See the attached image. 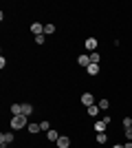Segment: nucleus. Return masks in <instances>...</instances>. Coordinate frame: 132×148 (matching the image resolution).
<instances>
[{"mask_svg":"<svg viewBox=\"0 0 132 148\" xmlns=\"http://www.w3.org/2000/svg\"><path fill=\"white\" fill-rule=\"evenodd\" d=\"M123 133H126V139H128V142H132V128H126Z\"/></svg>","mask_w":132,"mask_h":148,"instance_id":"4be33fe9","label":"nucleus"},{"mask_svg":"<svg viewBox=\"0 0 132 148\" xmlns=\"http://www.w3.org/2000/svg\"><path fill=\"white\" fill-rule=\"evenodd\" d=\"M123 128H132V119L130 117H123Z\"/></svg>","mask_w":132,"mask_h":148,"instance_id":"aec40b11","label":"nucleus"},{"mask_svg":"<svg viewBox=\"0 0 132 148\" xmlns=\"http://www.w3.org/2000/svg\"><path fill=\"white\" fill-rule=\"evenodd\" d=\"M86 73L88 75H97V73H99V64H88V66H86Z\"/></svg>","mask_w":132,"mask_h":148,"instance_id":"9d476101","label":"nucleus"},{"mask_svg":"<svg viewBox=\"0 0 132 148\" xmlns=\"http://www.w3.org/2000/svg\"><path fill=\"white\" fill-rule=\"evenodd\" d=\"M57 148H70V137H66V135H60V139H57Z\"/></svg>","mask_w":132,"mask_h":148,"instance_id":"39448f33","label":"nucleus"},{"mask_svg":"<svg viewBox=\"0 0 132 148\" xmlns=\"http://www.w3.org/2000/svg\"><path fill=\"white\" fill-rule=\"evenodd\" d=\"M26 130H29L31 135H35V133H40V124H29V126H26Z\"/></svg>","mask_w":132,"mask_h":148,"instance_id":"4468645a","label":"nucleus"},{"mask_svg":"<svg viewBox=\"0 0 132 148\" xmlns=\"http://www.w3.org/2000/svg\"><path fill=\"white\" fill-rule=\"evenodd\" d=\"M29 126V122H26V115H16V117H11V128L13 130H22Z\"/></svg>","mask_w":132,"mask_h":148,"instance_id":"f257e3e1","label":"nucleus"},{"mask_svg":"<svg viewBox=\"0 0 132 148\" xmlns=\"http://www.w3.org/2000/svg\"><path fill=\"white\" fill-rule=\"evenodd\" d=\"M82 104L86 106V108H88V106H93V104H97V102H95V95H93V93H84V95H82Z\"/></svg>","mask_w":132,"mask_h":148,"instance_id":"20e7f679","label":"nucleus"},{"mask_svg":"<svg viewBox=\"0 0 132 148\" xmlns=\"http://www.w3.org/2000/svg\"><path fill=\"white\" fill-rule=\"evenodd\" d=\"M97 106H99L101 111H108V108H110V99H106V97L99 99V102H97Z\"/></svg>","mask_w":132,"mask_h":148,"instance_id":"9b49d317","label":"nucleus"},{"mask_svg":"<svg viewBox=\"0 0 132 148\" xmlns=\"http://www.w3.org/2000/svg\"><path fill=\"white\" fill-rule=\"evenodd\" d=\"M86 113L90 115V117H97V115L101 113V108H99L97 104H93V106H88V108H86Z\"/></svg>","mask_w":132,"mask_h":148,"instance_id":"6e6552de","label":"nucleus"},{"mask_svg":"<svg viewBox=\"0 0 132 148\" xmlns=\"http://www.w3.org/2000/svg\"><path fill=\"white\" fill-rule=\"evenodd\" d=\"M31 33H33V36H44V25L33 22V25H31Z\"/></svg>","mask_w":132,"mask_h":148,"instance_id":"0eeeda50","label":"nucleus"},{"mask_svg":"<svg viewBox=\"0 0 132 148\" xmlns=\"http://www.w3.org/2000/svg\"><path fill=\"white\" fill-rule=\"evenodd\" d=\"M77 64H79V66H84V69H86L88 64H90V53H82V56L77 58Z\"/></svg>","mask_w":132,"mask_h":148,"instance_id":"423d86ee","label":"nucleus"},{"mask_svg":"<svg viewBox=\"0 0 132 148\" xmlns=\"http://www.w3.org/2000/svg\"><path fill=\"white\" fill-rule=\"evenodd\" d=\"M99 60H101V56L95 51V53H90V64H99Z\"/></svg>","mask_w":132,"mask_h":148,"instance_id":"a211bd4d","label":"nucleus"},{"mask_svg":"<svg viewBox=\"0 0 132 148\" xmlns=\"http://www.w3.org/2000/svg\"><path fill=\"white\" fill-rule=\"evenodd\" d=\"M95 139H97V144H106L108 142V135H106V133H97Z\"/></svg>","mask_w":132,"mask_h":148,"instance_id":"dca6fc26","label":"nucleus"},{"mask_svg":"<svg viewBox=\"0 0 132 148\" xmlns=\"http://www.w3.org/2000/svg\"><path fill=\"white\" fill-rule=\"evenodd\" d=\"M46 137H49V142H57V139H60L57 130H49V133H46Z\"/></svg>","mask_w":132,"mask_h":148,"instance_id":"2eb2a0df","label":"nucleus"},{"mask_svg":"<svg viewBox=\"0 0 132 148\" xmlns=\"http://www.w3.org/2000/svg\"><path fill=\"white\" fill-rule=\"evenodd\" d=\"M123 148H132V142H126V144H123Z\"/></svg>","mask_w":132,"mask_h":148,"instance_id":"5701e85b","label":"nucleus"},{"mask_svg":"<svg viewBox=\"0 0 132 148\" xmlns=\"http://www.w3.org/2000/svg\"><path fill=\"white\" fill-rule=\"evenodd\" d=\"M112 148H123V146H121V144H114V146Z\"/></svg>","mask_w":132,"mask_h":148,"instance_id":"b1692460","label":"nucleus"},{"mask_svg":"<svg viewBox=\"0 0 132 148\" xmlns=\"http://www.w3.org/2000/svg\"><path fill=\"white\" fill-rule=\"evenodd\" d=\"M97 44H99V42H97L95 38H88L86 42H84V47H86V51H88V53H95V51H97Z\"/></svg>","mask_w":132,"mask_h":148,"instance_id":"7ed1b4c3","label":"nucleus"},{"mask_svg":"<svg viewBox=\"0 0 132 148\" xmlns=\"http://www.w3.org/2000/svg\"><path fill=\"white\" fill-rule=\"evenodd\" d=\"M35 42H38V44H44V42H46V36H35Z\"/></svg>","mask_w":132,"mask_h":148,"instance_id":"412c9836","label":"nucleus"},{"mask_svg":"<svg viewBox=\"0 0 132 148\" xmlns=\"http://www.w3.org/2000/svg\"><path fill=\"white\" fill-rule=\"evenodd\" d=\"M13 139H16V135H13L11 130H7V133H2V135H0V146H2V148L9 146V144H13Z\"/></svg>","mask_w":132,"mask_h":148,"instance_id":"f03ea898","label":"nucleus"},{"mask_svg":"<svg viewBox=\"0 0 132 148\" xmlns=\"http://www.w3.org/2000/svg\"><path fill=\"white\" fill-rule=\"evenodd\" d=\"M106 128H108V124L104 122V119H99V122H95V130H97V133H106Z\"/></svg>","mask_w":132,"mask_h":148,"instance_id":"1a4fd4ad","label":"nucleus"},{"mask_svg":"<svg viewBox=\"0 0 132 148\" xmlns=\"http://www.w3.org/2000/svg\"><path fill=\"white\" fill-rule=\"evenodd\" d=\"M55 33V25H44V36H51Z\"/></svg>","mask_w":132,"mask_h":148,"instance_id":"f3484780","label":"nucleus"},{"mask_svg":"<svg viewBox=\"0 0 132 148\" xmlns=\"http://www.w3.org/2000/svg\"><path fill=\"white\" fill-rule=\"evenodd\" d=\"M11 115H22V104H11Z\"/></svg>","mask_w":132,"mask_h":148,"instance_id":"f8f14e48","label":"nucleus"},{"mask_svg":"<svg viewBox=\"0 0 132 148\" xmlns=\"http://www.w3.org/2000/svg\"><path fill=\"white\" fill-rule=\"evenodd\" d=\"M49 128H51V124L46 122V119H44V122H40V130H46V133H49Z\"/></svg>","mask_w":132,"mask_h":148,"instance_id":"6ab92c4d","label":"nucleus"},{"mask_svg":"<svg viewBox=\"0 0 132 148\" xmlns=\"http://www.w3.org/2000/svg\"><path fill=\"white\" fill-rule=\"evenodd\" d=\"M22 115H33V104H22Z\"/></svg>","mask_w":132,"mask_h":148,"instance_id":"ddd939ff","label":"nucleus"}]
</instances>
